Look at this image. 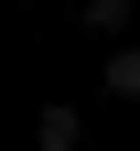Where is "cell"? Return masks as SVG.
I'll use <instances>...</instances> for the list:
<instances>
[{
  "instance_id": "obj_1",
  "label": "cell",
  "mask_w": 140,
  "mask_h": 151,
  "mask_svg": "<svg viewBox=\"0 0 140 151\" xmlns=\"http://www.w3.org/2000/svg\"><path fill=\"white\" fill-rule=\"evenodd\" d=\"M32 151H86V119H75V108H65V97H54V108H43V119H32Z\"/></svg>"
},
{
  "instance_id": "obj_2",
  "label": "cell",
  "mask_w": 140,
  "mask_h": 151,
  "mask_svg": "<svg viewBox=\"0 0 140 151\" xmlns=\"http://www.w3.org/2000/svg\"><path fill=\"white\" fill-rule=\"evenodd\" d=\"M97 86H108L118 108H140V43H108V65H97Z\"/></svg>"
},
{
  "instance_id": "obj_3",
  "label": "cell",
  "mask_w": 140,
  "mask_h": 151,
  "mask_svg": "<svg viewBox=\"0 0 140 151\" xmlns=\"http://www.w3.org/2000/svg\"><path fill=\"white\" fill-rule=\"evenodd\" d=\"M75 11H86V32H97V43H118V32L140 22V0H75Z\"/></svg>"
}]
</instances>
